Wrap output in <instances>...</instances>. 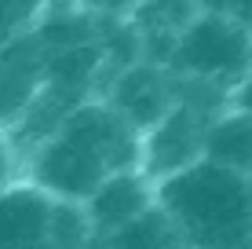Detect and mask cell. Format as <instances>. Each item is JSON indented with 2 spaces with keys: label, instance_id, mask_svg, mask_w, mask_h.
<instances>
[{
  "label": "cell",
  "instance_id": "7c38bea8",
  "mask_svg": "<svg viewBox=\"0 0 252 249\" xmlns=\"http://www.w3.org/2000/svg\"><path fill=\"white\" fill-rule=\"evenodd\" d=\"M40 15H44V4L37 0H0V51L37 30Z\"/></svg>",
  "mask_w": 252,
  "mask_h": 249
},
{
  "label": "cell",
  "instance_id": "52a82bcc",
  "mask_svg": "<svg viewBox=\"0 0 252 249\" xmlns=\"http://www.w3.org/2000/svg\"><path fill=\"white\" fill-rule=\"evenodd\" d=\"M154 209V179L143 176V169H128V173L106 176L84 202V216L88 227L99 238L117 235L121 227L135 224L143 213Z\"/></svg>",
  "mask_w": 252,
  "mask_h": 249
},
{
  "label": "cell",
  "instance_id": "8992f818",
  "mask_svg": "<svg viewBox=\"0 0 252 249\" xmlns=\"http://www.w3.org/2000/svg\"><path fill=\"white\" fill-rule=\"evenodd\" d=\"M48 81V51L37 30L0 51V132H11Z\"/></svg>",
  "mask_w": 252,
  "mask_h": 249
},
{
  "label": "cell",
  "instance_id": "8fae6325",
  "mask_svg": "<svg viewBox=\"0 0 252 249\" xmlns=\"http://www.w3.org/2000/svg\"><path fill=\"white\" fill-rule=\"evenodd\" d=\"M51 249H92L99 242V235L88 227L84 205L77 202H55L51 198Z\"/></svg>",
  "mask_w": 252,
  "mask_h": 249
},
{
  "label": "cell",
  "instance_id": "ba28073f",
  "mask_svg": "<svg viewBox=\"0 0 252 249\" xmlns=\"http://www.w3.org/2000/svg\"><path fill=\"white\" fill-rule=\"evenodd\" d=\"M51 198L19 179L0 194V249H51Z\"/></svg>",
  "mask_w": 252,
  "mask_h": 249
},
{
  "label": "cell",
  "instance_id": "5b68a950",
  "mask_svg": "<svg viewBox=\"0 0 252 249\" xmlns=\"http://www.w3.org/2000/svg\"><path fill=\"white\" fill-rule=\"evenodd\" d=\"M205 117L194 110L172 103V110L161 117L146 136H139V169L146 179H161L183 173V169L201 161V140H205Z\"/></svg>",
  "mask_w": 252,
  "mask_h": 249
},
{
  "label": "cell",
  "instance_id": "3957f363",
  "mask_svg": "<svg viewBox=\"0 0 252 249\" xmlns=\"http://www.w3.org/2000/svg\"><path fill=\"white\" fill-rule=\"evenodd\" d=\"M164 70L234 96V88L252 73V33L227 7H197L172 40Z\"/></svg>",
  "mask_w": 252,
  "mask_h": 249
},
{
  "label": "cell",
  "instance_id": "277c9868",
  "mask_svg": "<svg viewBox=\"0 0 252 249\" xmlns=\"http://www.w3.org/2000/svg\"><path fill=\"white\" fill-rule=\"evenodd\" d=\"M99 99L106 103L135 136H146L172 110V73L164 70V66H154V63H146V59H139L128 70L110 73L106 81H102Z\"/></svg>",
  "mask_w": 252,
  "mask_h": 249
},
{
  "label": "cell",
  "instance_id": "7a4b0ae2",
  "mask_svg": "<svg viewBox=\"0 0 252 249\" xmlns=\"http://www.w3.org/2000/svg\"><path fill=\"white\" fill-rule=\"evenodd\" d=\"M154 205L187 249H252V183L212 161L154 183Z\"/></svg>",
  "mask_w": 252,
  "mask_h": 249
},
{
  "label": "cell",
  "instance_id": "4fadbf2b",
  "mask_svg": "<svg viewBox=\"0 0 252 249\" xmlns=\"http://www.w3.org/2000/svg\"><path fill=\"white\" fill-rule=\"evenodd\" d=\"M22 179V165H19V154L15 147L7 143V136L0 132V194L7 191V187H15Z\"/></svg>",
  "mask_w": 252,
  "mask_h": 249
},
{
  "label": "cell",
  "instance_id": "9a60e30c",
  "mask_svg": "<svg viewBox=\"0 0 252 249\" xmlns=\"http://www.w3.org/2000/svg\"><path fill=\"white\" fill-rule=\"evenodd\" d=\"M249 183H252V176H249Z\"/></svg>",
  "mask_w": 252,
  "mask_h": 249
},
{
  "label": "cell",
  "instance_id": "6da1fadb",
  "mask_svg": "<svg viewBox=\"0 0 252 249\" xmlns=\"http://www.w3.org/2000/svg\"><path fill=\"white\" fill-rule=\"evenodd\" d=\"M139 169V136L102 99H88L22 158V179L55 202L84 205L114 173Z\"/></svg>",
  "mask_w": 252,
  "mask_h": 249
},
{
  "label": "cell",
  "instance_id": "5bb4252c",
  "mask_svg": "<svg viewBox=\"0 0 252 249\" xmlns=\"http://www.w3.org/2000/svg\"><path fill=\"white\" fill-rule=\"evenodd\" d=\"M230 107L252 117V77H245V81H241L238 88H234V96H230Z\"/></svg>",
  "mask_w": 252,
  "mask_h": 249
},
{
  "label": "cell",
  "instance_id": "30bf717a",
  "mask_svg": "<svg viewBox=\"0 0 252 249\" xmlns=\"http://www.w3.org/2000/svg\"><path fill=\"white\" fill-rule=\"evenodd\" d=\"M102 249H187V246L179 242L176 227L164 220V213L154 205L135 224L121 227L117 235H110V238H102Z\"/></svg>",
  "mask_w": 252,
  "mask_h": 249
},
{
  "label": "cell",
  "instance_id": "9c48e42d",
  "mask_svg": "<svg viewBox=\"0 0 252 249\" xmlns=\"http://www.w3.org/2000/svg\"><path fill=\"white\" fill-rule=\"evenodd\" d=\"M201 161L230 169L238 176H252V117L227 107L220 117L205 125Z\"/></svg>",
  "mask_w": 252,
  "mask_h": 249
}]
</instances>
